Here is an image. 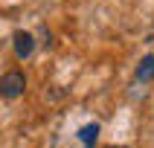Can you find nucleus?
<instances>
[{
  "instance_id": "nucleus-5",
  "label": "nucleus",
  "mask_w": 154,
  "mask_h": 148,
  "mask_svg": "<svg viewBox=\"0 0 154 148\" xmlns=\"http://www.w3.org/2000/svg\"><path fill=\"white\" fill-rule=\"evenodd\" d=\"M113 148H116V145H113Z\"/></svg>"
},
{
  "instance_id": "nucleus-1",
  "label": "nucleus",
  "mask_w": 154,
  "mask_h": 148,
  "mask_svg": "<svg viewBox=\"0 0 154 148\" xmlns=\"http://www.w3.org/2000/svg\"><path fill=\"white\" fill-rule=\"evenodd\" d=\"M23 90H26V76L20 70H9L0 78V96L3 99H17V96H23Z\"/></svg>"
},
{
  "instance_id": "nucleus-2",
  "label": "nucleus",
  "mask_w": 154,
  "mask_h": 148,
  "mask_svg": "<svg viewBox=\"0 0 154 148\" xmlns=\"http://www.w3.org/2000/svg\"><path fill=\"white\" fill-rule=\"evenodd\" d=\"M15 55L17 58H29L32 55V50H35V38L29 32H15Z\"/></svg>"
},
{
  "instance_id": "nucleus-4",
  "label": "nucleus",
  "mask_w": 154,
  "mask_h": 148,
  "mask_svg": "<svg viewBox=\"0 0 154 148\" xmlns=\"http://www.w3.org/2000/svg\"><path fill=\"white\" fill-rule=\"evenodd\" d=\"M79 139H82V145H85V148H93L96 139H99V125H96V122L85 125V128L79 131Z\"/></svg>"
},
{
  "instance_id": "nucleus-3",
  "label": "nucleus",
  "mask_w": 154,
  "mask_h": 148,
  "mask_svg": "<svg viewBox=\"0 0 154 148\" xmlns=\"http://www.w3.org/2000/svg\"><path fill=\"white\" fill-rule=\"evenodd\" d=\"M137 81H140V84L154 81V52H151V55H146V58L137 64Z\"/></svg>"
}]
</instances>
